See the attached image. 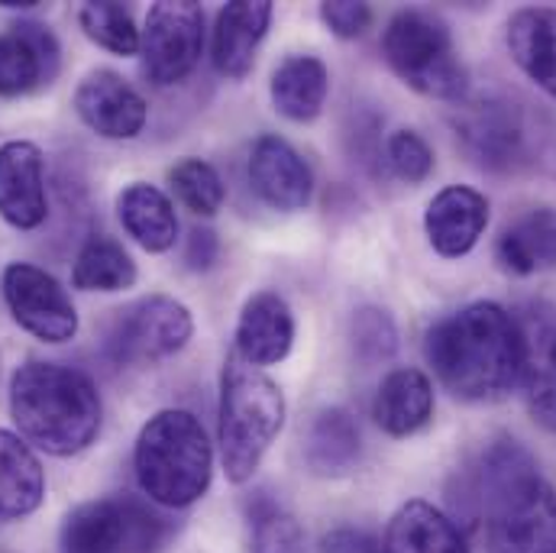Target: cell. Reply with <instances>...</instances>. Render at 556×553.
<instances>
[{"mask_svg": "<svg viewBox=\"0 0 556 553\" xmlns=\"http://www.w3.org/2000/svg\"><path fill=\"white\" fill-rule=\"evenodd\" d=\"M424 360L453 399L498 402L521 386L525 337L518 314L498 301H472L427 330Z\"/></svg>", "mask_w": 556, "mask_h": 553, "instance_id": "6da1fadb", "label": "cell"}, {"mask_svg": "<svg viewBox=\"0 0 556 553\" xmlns=\"http://www.w3.org/2000/svg\"><path fill=\"white\" fill-rule=\"evenodd\" d=\"M476 505L485 515L489 553H556V489L521 440L489 443L476 473Z\"/></svg>", "mask_w": 556, "mask_h": 553, "instance_id": "7a4b0ae2", "label": "cell"}, {"mask_svg": "<svg viewBox=\"0 0 556 553\" xmlns=\"http://www.w3.org/2000/svg\"><path fill=\"white\" fill-rule=\"evenodd\" d=\"M10 417L29 447L49 456H75L98 440L104 405L81 369L29 360L10 379Z\"/></svg>", "mask_w": 556, "mask_h": 553, "instance_id": "3957f363", "label": "cell"}, {"mask_svg": "<svg viewBox=\"0 0 556 553\" xmlns=\"http://www.w3.org/2000/svg\"><path fill=\"white\" fill-rule=\"evenodd\" d=\"M134 469L142 495L159 508L201 502L214 479V443L204 424L185 409L155 412L134 447Z\"/></svg>", "mask_w": 556, "mask_h": 553, "instance_id": "277c9868", "label": "cell"}, {"mask_svg": "<svg viewBox=\"0 0 556 553\" xmlns=\"http://www.w3.org/2000/svg\"><path fill=\"white\" fill-rule=\"evenodd\" d=\"M281 427H285V395L278 382L266 369L247 363L237 350H230L220 369L217 443H220L224 473L233 486L253 479Z\"/></svg>", "mask_w": 556, "mask_h": 553, "instance_id": "5b68a950", "label": "cell"}, {"mask_svg": "<svg viewBox=\"0 0 556 553\" xmlns=\"http://www.w3.org/2000/svg\"><path fill=\"white\" fill-rule=\"evenodd\" d=\"M389 68L424 98L459 104L469 91V72L453 46L450 26L427 10H399L382 29Z\"/></svg>", "mask_w": 556, "mask_h": 553, "instance_id": "8992f818", "label": "cell"}, {"mask_svg": "<svg viewBox=\"0 0 556 553\" xmlns=\"http://www.w3.org/2000/svg\"><path fill=\"white\" fill-rule=\"evenodd\" d=\"M175 525L139 495H108L78 505L62 521V553H162Z\"/></svg>", "mask_w": 556, "mask_h": 553, "instance_id": "52a82bcc", "label": "cell"}, {"mask_svg": "<svg viewBox=\"0 0 556 553\" xmlns=\"http://www.w3.org/2000/svg\"><path fill=\"white\" fill-rule=\"evenodd\" d=\"M204 52V7L191 0H162L146 13L139 29L142 72L152 85L172 88L185 81Z\"/></svg>", "mask_w": 556, "mask_h": 553, "instance_id": "ba28073f", "label": "cell"}, {"mask_svg": "<svg viewBox=\"0 0 556 553\" xmlns=\"http://www.w3.org/2000/svg\"><path fill=\"white\" fill-rule=\"evenodd\" d=\"M10 317L42 343H68L78 334V311L62 281L33 263H10L0 276Z\"/></svg>", "mask_w": 556, "mask_h": 553, "instance_id": "9c48e42d", "label": "cell"}, {"mask_svg": "<svg viewBox=\"0 0 556 553\" xmlns=\"http://www.w3.org/2000/svg\"><path fill=\"white\" fill-rule=\"evenodd\" d=\"M453 130L466 155L489 172H515L531 162V139L521 111L502 98H485L459 104L453 114Z\"/></svg>", "mask_w": 556, "mask_h": 553, "instance_id": "30bf717a", "label": "cell"}, {"mask_svg": "<svg viewBox=\"0 0 556 553\" xmlns=\"http://www.w3.org/2000/svg\"><path fill=\"white\" fill-rule=\"evenodd\" d=\"M191 334H194V321L181 301L168 294H149L121 314L111 347L124 363L152 366L181 353Z\"/></svg>", "mask_w": 556, "mask_h": 553, "instance_id": "8fae6325", "label": "cell"}, {"mask_svg": "<svg viewBox=\"0 0 556 553\" xmlns=\"http://www.w3.org/2000/svg\"><path fill=\"white\" fill-rule=\"evenodd\" d=\"M59 65L62 49L49 26L20 20L0 33V98H23L49 88Z\"/></svg>", "mask_w": 556, "mask_h": 553, "instance_id": "7c38bea8", "label": "cell"}, {"mask_svg": "<svg viewBox=\"0 0 556 553\" xmlns=\"http://www.w3.org/2000/svg\"><path fill=\"white\" fill-rule=\"evenodd\" d=\"M75 114L98 137L137 139L146 127L149 104L127 78L111 68H98L81 78L75 91Z\"/></svg>", "mask_w": 556, "mask_h": 553, "instance_id": "4fadbf2b", "label": "cell"}, {"mask_svg": "<svg viewBox=\"0 0 556 553\" xmlns=\"http://www.w3.org/2000/svg\"><path fill=\"white\" fill-rule=\"evenodd\" d=\"M0 217L16 230H36L49 217L46 159L36 142L10 139L0 146Z\"/></svg>", "mask_w": 556, "mask_h": 553, "instance_id": "5bb4252c", "label": "cell"}, {"mask_svg": "<svg viewBox=\"0 0 556 553\" xmlns=\"http://www.w3.org/2000/svg\"><path fill=\"white\" fill-rule=\"evenodd\" d=\"M489 227V198L469 185H446L424 211V234L437 256L459 260L476 250Z\"/></svg>", "mask_w": 556, "mask_h": 553, "instance_id": "9a60e30c", "label": "cell"}, {"mask_svg": "<svg viewBox=\"0 0 556 553\" xmlns=\"http://www.w3.org/2000/svg\"><path fill=\"white\" fill-rule=\"evenodd\" d=\"M250 181L256 194L281 214L304 211L314 194L311 165L301 152L276 134H263L250 149Z\"/></svg>", "mask_w": 556, "mask_h": 553, "instance_id": "2e32d148", "label": "cell"}, {"mask_svg": "<svg viewBox=\"0 0 556 553\" xmlns=\"http://www.w3.org/2000/svg\"><path fill=\"white\" fill-rule=\"evenodd\" d=\"M525 337V402L531 417L556 433V311L547 304H531L518 317Z\"/></svg>", "mask_w": 556, "mask_h": 553, "instance_id": "e0dca14e", "label": "cell"}, {"mask_svg": "<svg viewBox=\"0 0 556 553\" xmlns=\"http://www.w3.org/2000/svg\"><path fill=\"white\" fill-rule=\"evenodd\" d=\"M269 23H273L269 0H233L220 7L214 23V46H211L214 68L230 81H243L256 65V52L269 33Z\"/></svg>", "mask_w": 556, "mask_h": 553, "instance_id": "ac0fdd59", "label": "cell"}, {"mask_svg": "<svg viewBox=\"0 0 556 553\" xmlns=\"http://www.w3.org/2000/svg\"><path fill=\"white\" fill-rule=\"evenodd\" d=\"M233 340V350L247 363L260 369L278 366L294 347V314L288 301L278 291H256L240 311Z\"/></svg>", "mask_w": 556, "mask_h": 553, "instance_id": "d6986e66", "label": "cell"}, {"mask_svg": "<svg viewBox=\"0 0 556 553\" xmlns=\"http://www.w3.org/2000/svg\"><path fill=\"white\" fill-rule=\"evenodd\" d=\"M386 553H472L466 531L446 512H440L427 499L405 502L389 528H386Z\"/></svg>", "mask_w": 556, "mask_h": 553, "instance_id": "ffe728a7", "label": "cell"}, {"mask_svg": "<svg viewBox=\"0 0 556 553\" xmlns=\"http://www.w3.org/2000/svg\"><path fill=\"white\" fill-rule=\"evenodd\" d=\"M433 409L437 399L430 376L415 366H402L379 382L372 417L389 437H415L417 430L433 420Z\"/></svg>", "mask_w": 556, "mask_h": 553, "instance_id": "44dd1931", "label": "cell"}, {"mask_svg": "<svg viewBox=\"0 0 556 553\" xmlns=\"http://www.w3.org/2000/svg\"><path fill=\"white\" fill-rule=\"evenodd\" d=\"M505 42L515 65L556 101V7L515 10Z\"/></svg>", "mask_w": 556, "mask_h": 553, "instance_id": "7402d4cb", "label": "cell"}, {"mask_svg": "<svg viewBox=\"0 0 556 553\" xmlns=\"http://www.w3.org/2000/svg\"><path fill=\"white\" fill-rule=\"evenodd\" d=\"M495 263L508 276H538L556 269V208H534L502 230Z\"/></svg>", "mask_w": 556, "mask_h": 553, "instance_id": "603a6c76", "label": "cell"}, {"mask_svg": "<svg viewBox=\"0 0 556 553\" xmlns=\"http://www.w3.org/2000/svg\"><path fill=\"white\" fill-rule=\"evenodd\" d=\"M363 460V433L346 409H324L304 437V466L317 479L350 476Z\"/></svg>", "mask_w": 556, "mask_h": 553, "instance_id": "cb8c5ba5", "label": "cell"}, {"mask_svg": "<svg viewBox=\"0 0 556 553\" xmlns=\"http://www.w3.org/2000/svg\"><path fill=\"white\" fill-rule=\"evenodd\" d=\"M269 95H273V108L281 117L294 124L317 121L330 95V72L324 59L304 55V52L281 59L273 72Z\"/></svg>", "mask_w": 556, "mask_h": 553, "instance_id": "d4e9b609", "label": "cell"}, {"mask_svg": "<svg viewBox=\"0 0 556 553\" xmlns=\"http://www.w3.org/2000/svg\"><path fill=\"white\" fill-rule=\"evenodd\" d=\"M46 499V469L33 447L0 427V521L29 518Z\"/></svg>", "mask_w": 556, "mask_h": 553, "instance_id": "484cf974", "label": "cell"}, {"mask_svg": "<svg viewBox=\"0 0 556 553\" xmlns=\"http://www.w3.org/2000/svg\"><path fill=\"white\" fill-rule=\"evenodd\" d=\"M117 217L146 253H168L178 240V214L172 198L146 181H134L117 194Z\"/></svg>", "mask_w": 556, "mask_h": 553, "instance_id": "4316f807", "label": "cell"}, {"mask_svg": "<svg viewBox=\"0 0 556 553\" xmlns=\"http://www.w3.org/2000/svg\"><path fill=\"white\" fill-rule=\"evenodd\" d=\"M72 285L81 291H127L137 285V263L108 234H94L85 240V247L75 256L72 266Z\"/></svg>", "mask_w": 556, "mask_h": 553, "instance_id": "83f0119b", "label": "cell"}, {"mask_svg": "<svg viewBox=\"0 0 556 553\" xmlns=\"http://www.w3.org/2000/svg\"><path fill=\"white\" fill-rule=\"evenodd\" d=\"M250 553H304V528L269 489H256L247 502Z\"/></svg>", "mask_w": 556, "mask_h": 553, "instance_id": "f1b7e54d", "label": "cell"}, {"mask_svg": "<svg viewBox=\"0 0 556 553\" xmlns=\"http://www.w3.org/2000/svg\"><path fill=\"white\" fill-rule=\"evenodd\" d=\"M78 26L91 42L114 55H137L139 52V29L134 23V13L117 3V0H91L81 3L78 10Z\"/></svg>", "mask_w": 556, "mask_h": 553, "instance_id": "f546056e", "label": "cell"}, {"mask_svg": "<svg viewBox=\"0 0 556 553\" xmlns=\"http://www.w3.org/2000/svg\"><path fill=\"white\" fill-rule=\"evenodd\" d=\"M168 185L175 198L198 217H214L227 201V185L220 172L204 159H181L168 168Z\"/></svg>", "mask_w": 556, "mask_h": 553, "instance_id": "4dcf8cb0", "label": "cell"}, {"mask_svg": "<svg viewBox=\"0 0 556 553\" xmlns=\"http://www.w3.org/2000/svg\"><path fill=\"white\" fill-rule=\"evenodd\" d=\"M350 343H353V353L363 366H379L399 353V327L386 307L366 304V307L353 311Z\"/></svg>", "mask_w": 556, "mask_h": 553, "instance_id": "1f68e13d", "label": "cell"}, {"mask_svg": "<svg viewBox=\"0 0 556 553\" xmlns=\"http://www.w3.org/2000/svg\"><path fill=\"white\" fill-rule=\"evenodd\" d=\"M386 162L392 165V172L408 181V185H420L430 178L433 172V149L430 142L420 137L417 130H392L386 139Z\"/></svg>", "mask_w": 556, "mask_h": 553, "instance_id": "d6a6232c", "label": "cell"}, {"mask_svg": "<svg viewBox=\"0 0 556 553\" xmlns=\"http://www.w3.org/2000/svg\"><path fill=\"white\" fill-rule=\"evenodd\" d=\"M320 20L337 39H359L372 26V7L359 0H327L320 3Z\"/></svg>", "mask_w": 556, "mask_h": 553, "instance_id": "836d02e7", "label": "cell"}, {"mask_svg": "<svg viewBox=\"0 0 556 553\" xmlns=\"http://www.w3.org/2000/svg\"><path fill=\"white\" fill-rule=\"evenodd\" d=\"M220 263V237L211 227H194L185 243V266L191 273H211Z\"/></svg>", "mask_w": 556, "mask_h": 553, "instance_id": "e575fe53", "label": "cell"}, {"mask_svg": "<svg viewBox=\"0 0 556 553\" xmlns=\"http://www.w3.org/2000/svg\"><path fill=\"white\" fill-rule=\"evenodd\" d=\"M317 553H386L382 544L366 535V531H356V528H333L330 535L320 538Z\"/></svg>", "mask_w": 556, "mask_h": 553, "instance_id": "d590c367", "label": "cell"}]
</instances>
